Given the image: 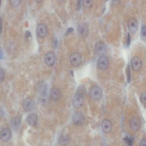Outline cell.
<instances>
[{
    "label": "cell",
    "mask_w": 146,
    "mask_h": 146,
    "mask_svg": "<svg viewBox=\"0 0 146 146\" xmlns=\"http://www.w3.org/2000/svg\"><path fill=\"white\" fill-rule=\"evenodd\" d=\"M11 124L12 129L15 130H17L21 126V118L18 116L14 117L11 120Z\"/></svg>",
    "instance_id": "cell-18"
},
{
    "label": "cell",
    "mask_w": 146,
    "mask_h": 146,
    "mask_svg": "<svg viewBox=\"0 0 146 146\" xmlns=\"http://www.w3.org/2000/svg\"><path fill=\"white\" fill-rule=\"evenodd\" d=\"M26 121L30 126H36L38 122L37 116L35 113H31L27 116Z\"/></svg>",
    "instance_id": "cell-11"
},
{
    "label": "cell",
    "mask_w": 146,
    "mask_h": 146,
    "mask_svg": "<svg viewBox=\"0 0 146 146\" xmlns=\"http://www.w3.org/2000/svg\"><path fill=\"white\" fill-rule=\"evenodd\" d=\"M82 4L83 5L85 8L89 9L92 7L93 4V1L92 0L83 1H82Z\"/></svg>",
    "instance_id": "cell-19"
},
{
    "label": "cell",
    "mask_w": 146,
    "mask_h": 146,
    "mask_svg": "<svg viewBox=\"0 0 146 146\" xmlns=\"http://www.w3.org/2000/svg\"><path fill=\"white\" fill-rule=\"evenodd\" d=\"M34 101L31 99H27L23 103V108L25 111L29 112L33 109L34 107Z\"/></svg>",
    "instance_id": "cell-13"
},
{
    "label": "cell",
    "mask_w": 146,
    "mask_h": 146,
    "mask_svg": "<svg viewBox=\"0 0 146 146\" xmlns=\"http://www.w3.org/2000/svg\"><path fill=\"white\" fill-rule=\"evenodd\" d=\"M68 142L67 137L66 136H62L60 139V143L62 145H65Z\"/></svg>",
    "instance_id": "cell-23"
},
{
    "label": "cell",
    "mask_w": 146,
    "mask_h": 146,
    "mask_svg": "<svg viewBox=\"0 0 146 146\" xmlns=\"http://www.w3.org/2000/svg\"><path fill=\"white\" fill-rule=\"evenodd\" d=\"M130 34H128V38H127V45H128V46H129V45H130Z\"/></svg>",
    "instance_id": "cell-29"
},
{
    "label": "cell",
    "mask_w": 146,
    "mask_h": 146,
    "mask_svg": "<svg viewBox=\"0 0 146 146\" xmlns=\"http://www.w3.org/2000/svg\"><path fill=\"white\" fill-rule=\"evenodd\" d=\"M128 28L131 33L134 34L137 31L138 28V22L135 18H132L128 21Z\"/></svg>",
    "instance_id": "cell-10"
},
{
    "label": "cell",
    "mask_w": 146,
    "mask_h": 146,
    "mask_svg": "<svg viewBox=\"0 0 146 146\" xmlns=\"http://www.w3.org/2000/svg\"><path fill=\"white\" fill-rule=\"evenodd\" d=\"M70 63L72 66L76 67L82 63V56L79 53L74 52L71 55L70 58Z\"/></svg>",
    "instance_id": "cell-2"
},
{
    "label": "cell",
    "mask_w": 146,
    "mask_h": 146,
    "mask_svg": "<svg viewBox=\"0 0 146 146\" xmlns=\"http://www.w3.org/2000/svg\"><path fill=\"white\" fill-rule=\"evenodd\" d=\"M125 141H126V142L128 143V145H130V146H131L132 144L131 141L130 140V138H126Z\"/></svg>",
    "instance_id": "cell-31"
},
{
    "label": "cell",
    "mask_w": 146,
    "mask_h": 146,
    "mask_svg": "<svg viewBox=\"0 0 146 146\" xmlns=\"http://www.w3.org/2000/svg\"><path fill=\"white\" fill-rule=\"evenodd\" d=\"M31 37V34L30 32L27 31L25 33V39H28L29 38Z\"/></svg>",
    "instance_id": "cell-26"
},
{
    "label": "cell",
    "mask_w": 146,
    "mask_h": 146,
    "mask_svg": "<svg viewBox=\"0 0 146 146\" xmlns=\"http://www.w3.org/2000/svg\"><path fill=\"white\" fill-rule=\"evenodd\" d=\"M1 1H0V6H1Z\"/></svg>",
    "instance_id": "cell-33"
},
{
    "label": "cell",
    "mask_w": 146,
    "mask_h": 146,
    "mask_svg": "<svg viewBox=\"0 0 146 146\" xmlns=\"http://www.w3.org/2000/svg\"><path fill=\"white\" fill-rule=\"evenodd\" d=\"M55 61V56L53 52H48L45 56V61L46 64L49 66L54 65Z\"/></svg>",
    "instance_id": "cell-9"
},
{
    "label": "cell",
    "mask_w": 146,
    "mask_h": 146,
    "mask_svg": "<svg viewBox=\"0 0 146 146\" xmlns=\"http://www.w3.org/2000/svg\"><path fill=\"white\" fill-rule=\"evenodd\" d=\"M109 60L107 57L102 56L99 58L97 63V66L99 69L101 70H105L109 67Z\"/></svg>",
    "instance_id": "cell-4"
},
{
    "label": "cell",
    "mask_w": 146,
    "mask_h": 146,
    "mask_svg": "<svg viewBox=\"0 0 146 146\" xmlns=\"http://www.w3.org/2000/svg\"><path fill=\"white\" fill-rule=\"evenodd\" d=\"M2 31V20L0 17V33H1Z\"/></svg>",
    "instance_id": "cell-30"
},
{
    "label": "cell",
    "mask_w": 146,
    "mask_h": 146,
    "mask_svg": "<svg viewBox=\"0 0 146 146\" xmlns=\"http://www.w3.org/2000/svg\"><path fill=\"white\" fill-rule=\"evenodd\" d=\"M37 34L39 37L44 38L47 36L48 29L46 25L43 24H39L37 27Z\"/></svg>",
    "instance_id": "cell-7"
},
{
    "label": "cell",
    "mask_w": 146,
    "mask_h": 146,
    "mask_svg": "<svg viewBox=\"0 0 146 146\" xmlns=\"http://www.w3.org/2000/svg\"><path fill=\"white\" fill-rule=\"evenodd\" d=\"M95 50L99 55L103 56L105 54L107 50V47L104 43L102 41L97 42L95 45Z\"/></svg>",
    "instance_id": "cell-6"
},
{
    "label": "cell",
    "mask_w": 146,
    "mask_h": 146,
    "mask_svg": "<svg viewBox=\"0 0 146 146\" xmlns=\"http://www.w3.org/2000/svg\"><path fill=\"white\" fill-rule=\"evenodd\" d=\"M139 146H146V139H143L141 141Z\"/></svg>",
    "instance_id": "cell-27"
},
{
    "label": "cell",
    "mask_w": 146,
    "mask_h": 146,
    "mask_svg": "<svg viewBox=\"0 0 146 146\" xmlns=\"http://www.w3.org/2000/svg\"><path fill=\"white\" fill-rule=\"evenodd\" d=\"M132 68L135 71H139L141 69L142 63L139 57H134L131 61Z\"/></svg>",
    "instance_id": "cell-5"
},
{
    "label": "cell",
    "mask_w": 146,
    "mask_h": 146,
    "mask_svg": "<svg viewBox=\"0 0 146 146\" xmlns=\"http://www.w3.org/2000/svg\"><path fill=\"white\" fill-rule=\"evenodd\" d=\"M140 101H141L142 104L145 108L146 105V94L145 93H143L141 94V96H140Z\"/></svg>",
    "instance_id": "cell-21"
},
{
    "label": "cell",
    "mask_w": 146,
    "mask_h": 146,
    "mask_svg": "<svg viewBox=\"0 0 146 146\" xmlns=\"http://www.w3.org/2000/svg\"><path fill=\"white\" fill-rule=\"evenodd\" d=\"M78 32L82 37H85L88 33V26L86 24L82 23L78 26Z\"/></svg>",
    "instance_id": "cell-15"
},
{
    "label": "cell",
    "mask_w": 146,
    "mask_h": 146,
    "mask_svg": "<svg viewBox=\"0 0 146 146\" xmlns=\"http://www.w3.org/2000/svg\"><path fill=\"white\" fill-rule=\"evenodd\" d=\"M72 120L74 124L77 126L82 125L84 123V116L80 112L75 113L73 115Z\"/></svg>",
    "instance_id": "cell-14"
},
{
    "label": "cell",
    "mask_w": 146,
    "mask_h": 146,
    "mask_svg": "<svg viewBox=\"0 0 146 146\" xmlns=\"http://www.w3.org/2000/svg\"><path fill=\"white\" fill-rule=\"evenodd\" d=\"M130 126L132 130L134 131H138L141 127V122L139 119L137 118L132 119L130 122Z\"/></svg>",
    "instance_id": "cell-16"
},
{
    "label": "cell",
    "mask_w": 146,
    "mask_h": 146,
    "mask_svg": "<svg viewBox=\"0 0 146 146\" xmlns=\"http://www.w3.org/2000/svg\"><path fill=\"white\" fill-rule=\"evenodd\" d=\"M84 102V95L82 93L78 92L74 95L72 99V104L76 108H79L82 105Z\"/></svg>",
    "instance_id": "cell-3"
},
{
    "label": "cell",
    "mask_w": 146,
    "mask_h": 146,
    "mask_svg": "<svg viewBox=\"0 0 146 146\" xmlns=\"http://www.w3.org/2000/svg\"><path fill=\"white\" fill-rule=\"evenodd\" d=\"M81 6V1H78L77 3L76 6V10L78 11L80 10Z\"/></svg>",
    "instance_id": "cell-28"
},
{
    "label": "cell",
    "mask_w": 146,
    "mask_h": 146,
    "mask_svg": "<svg viewBox=\"0 0 146 146\" xmlns=\"http://www.w3.org/2000/svg\"><path fill=\"white\" fill-rule=\"evenodd\" d=\"M50 96L51 98L53 101H58L61 98V92L58 88L54 87L50 90Z\"/></svg>",
    "instance_id": "cell-12"
},
{
    "label": "cell",
    "mask_w": 146,
    "mask_h": 146,
    "mask_svg": "<svg viewBox=\"0 0 146 146\" xmlns=\"http://www.w3.org/2000/svg\"><path fill=\"white\" fill-rule=\"evenodd\" d=\"M126 73L127 74V81H128V82L130 83L131 80V73L130 66H127V69H126Z\"/></svg>",
    "instance_id": "cell-25"
},
{
    "label": "cell",
    "mask_w": 146,
    "mask_h": 146,
    "mask_svg": "<svg viewBox=\"0 0 146 146\" xmlns=\"http://www.w3.org/2000/svg\"><path fill=\"white\" fill-rule=\"evenodd\" d=\"M10 2L11 5L13 7H15L19 6L21 4V1L18 0H12V1H10Z\"/></svg>",
    "instance_id": "cell-22"
},
{
    "label": "cell",
    "mask_w": 146,
    "mask_h": 146,
    "mask_svg": "<svg viewBox=\"0 0 146 146\" xmlns=\"http://www.w3.org/2000/svg\"><path fill=\"white\" fill-rule=\"evenodd\" d=\"M11 131L9 128H5L0 132V137L4 142H8L11 137Z\"/></svg>",
    "instance_id": "cell-8"
},
{
    "label": "cell",
    "mask_w": 146,
    "mask_h": 146,
    "mask_svg": "<svg viewBox=\"0 0 146 146\" xmlns=\"http://www.w3.org/2000/svg\"><path fill=\"white\" fill-rule=\"evenodd\" d=\"M89 95L91 99L94 101H98L102 98L103 92L100 87L94 85L91 87L89 91Z\"/></svg>",
    "instance_id": "cell-1"
},
{
    "label": "cell",
    "mask_w": 146,
    "mask_h": 146,
    "mask_svg": "<svg viewBox=\"0 0 146 146\" xmlns=\"http://www.w3.org/2000/svg\"><path fill=\"white\" fill-rule=\"evenodd\" d=\"M102 129L105 133H109L112 129L111 122L109 120H104L102 123Z\"/></svg>",
    "instance_id": "cell-17"
},
{
    "label": "cell",
    "mask_w": 146,
    "mask_h": 146,
    "mask_svg": "<svg viewBox=\"0 0 146 146\" xmlns=\"http://www.w3.org/2000/svg\"><path fill=\"white\" fill-rule=\"evenodd\" d=\"M5 72L4 70L0 68V83L2 82L5 78Z\"/></svg>",
    "instance_id": "cell-24"
},
{
    "label": "cell",
    "mask_w": 146,
    "mask_h": 146,
    "mask_svg": "<svg viewBox=\"0 0 146 146\" xmlns=\"http://www.w3.org/2000/svg\"><path fill=\"white\" fill-rule=\"evenodd\" d=\"M140 35H141V38L142 40L145 42L146 39V26L145 25L142 26Z\"/></svg>",
    "instance_id": "cell-20"
},
{
    "label": "cell",
    "mask_w": 146,
    "mask_h": 146,
    "mask_svg": "<svg viewBox=\"0 0 146 146\" xmlns=\"http://www.w3.org/2000/svg\"><path fill=\"white\" fill-rule=\"evenodd\" d=\"M73 31V29L72 28H68V30H67V32H66V34H69L72 32Z\"/></svg>",
    "instance_id": "cell-32"
}]
</instances>
